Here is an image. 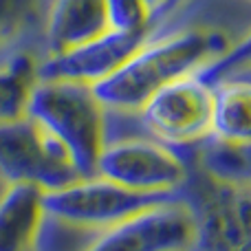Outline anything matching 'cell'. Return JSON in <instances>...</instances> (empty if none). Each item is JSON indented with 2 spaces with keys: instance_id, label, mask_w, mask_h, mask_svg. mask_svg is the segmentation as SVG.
I'll return each mask as SVG.
<instances>
[{
  "instance_id": "obj_1",
  "label": "cell",
  "mask_w": 251,
  "mask_h": 251,
  "mask_svg": "<svg viewBox=\"0 0 251 251\" xmlns=\"http://www.w3.org/2000/svg\"><path fill=\"white\" fill-rule=\"evenodd\" d=\"M229 51V38L216 29H185L159 40L148 38L93 91L110 115H134L156 91L174 79L207 71Z\"/></svg>"
},
{
  "instance_id": "obj_2",
  "label": "cell",
  "mask_w": 251,
  "mask_h": 251,
  "mask_svg": "<svg viewBox=\"0 0 251 251\" xmlns=\"http://www.w3.org/2000/svg\"><path fill=\"white\" fill-rule=\"evenodd\" d=\"M26 115L57 139L79 176H93L110 132V113L93 86L71 79H40L29 97Z\"/></svg>"
},
{
  "instance_id": "obj_3",
  "label": "cell",
  "mask_w": 251,
  "mask_h": 251,
  "mask_svg": "<svg viewBox=\"0 0 251 251\" xmlns=\"http://www.w3.org/2000/svg\"><path fill=\"white\" fill-rule=\"evenodd\" d=\"M183 190L190 192L181 199L192 209L196 225L192 251H249V185L212 178L190 159Z\"/></svg>"
},
{
  "instance_id": "obj_4",
  "label": "cell",
  "mask_w": 251,
  "mask_h": 251,
  "mask_svg": "<svg viewBox=\"0 0 251 251\" xmlns=\"http://www.w3.org/2000/svg\"><path fill=\"white\" fill-rule=\"evenodd\" d=\"M95 174L146 194H178L190 174V148L176 150L150 134L108 137Z\"/></svg>"
},
{
  "instance_id": "obj_5",
  "label": "cell",
  "mask_w": 251,
  "mask_h": 251,
  "mask_svg": "<svg viewBox=\"0 0 251 251\" xmlns=\"http://www.w3.org/2000/svg\"><path fill=\"white\" fill-rule=\"evenodd\" d=\"M156 141L187 150L212 132V79L205 71L174 79L134 113Z\"/></svg>"
},
{
  "instance_id": "obj_6",
  "label": "cell",
  "mask_w": 251,
  "mask_h": 251,
  "mask_svg": "<svg viewBox=\"0 0 251 251\" xmlns=\"http://www.w3.org/2000/svg\"><path fill=\"white\" fill-rule=\"evenodd\" d=\"M0 178L53 192L73 183L79 174L57 139L25 115L0 126Z\"/></svg>"
},
{
  "instance_id": "obj_7",
  "label": "cell",
  "mask_w": 251,
  "mask_h": 251,
  "mask_svg": "<svg viewBox=\"0 0 251 251\" xmlns=\"http://www.w3.org/2000/svg\"><path fill=\"white\" fill-rule=\"evenodd\" d=\"M178 194H146L128 190L104 176H79L53 192H44L47 216L71 227L106 229L141 209Z\"/></svg>"
},
{
  "instance_id": "obj_8",
  "label": "cell",
  "mask_w": 251,
  "mask_h": 251,
  "mask_svg": "<svg viewBox=\"0 0 251 251\" xmlns=\"http://www.w3.org/2000/svg\"><path fill=\"white\" fill-rule=\"evenodd\" d=\"M194 238L192 209L172 196L106 227L84 251H192Z\"/></svg>"
},
{
  "instance_id": "obj_9",
  "label": "cell",
  "mask_w": 251,
  "mask_h": 251,
  "mask_svg": "<svg viewBox=\"0 0 251 251\" xmlns=\"http://www.w3.org/2000/svg\"><path fill=\"white\" fill-rule=\"evenodd\" d=\"M150 29H108L84 44H77V47L60 53H51L44 62H38V77L71 79V82L95 86L108 75H113L150 38Z\"/></svg>"
},
{
  "instance_id": "obj_10",
  "label": "cell",
  "mask_w": 251,
  "mask_h": 251,
  "mask_svg": "<svg viewBox=\"0 0 251 251\" xmlns=\"http://www.w3.org/2000/svg\"><path fill=\"white\" fill-rule=\"evenodd\" d=\"M47 218L40 187L7 183L0 194V251H33Z\"/></svg>"
},
{
  "instance_id": "obj_11",
  "label": "cell",
  "mask_w": 251,
  "mask_h": 251,
  "mask_svg": "<svg viewBox=\"0 0 251 251\" xmlns=\"http://www.w3.org/2000/svg\"><path fill=\"white\" fill-rule=\"evenodd\" d=\"M108 29L104 0H53L47 20L49 53L73 49Z\"/></svg>"
},
{
  "instance_id": "obj_12",
  "label": "cell",
  "mask_w": 251,
  "mask_h": 251,
  "mask_svg": "<svg viewBox=\"0 0 251 251\" xmlns=\"http://www.w3.org/2000/svg\"><path fill=\"white\" fill-rule=\"evenodd\" d=\"M212 137L249 143L251 139V86L247 75L212 82Z\"/></svg>"
},
{
  "instance_id": "obj_13",
  "label": "cell",
  "mask_w": 251,
  "mask_h": 251,
  "mask_svg": "<svg viewBox=\"0 0 251 251\" xmlns=\"http://www.w3.org/2000/svg\"><path fill=\"white\" fill-rule=\"evenodd\" d=\"M190 159L212 178L236 185H249V143L225 141L209 134L207 139L190 148Z\"/></svg>"
},
{
  "instance_id": "obj_14",
  "label": "cell",
  "mask_w": 251,
  "mask_h": 251,
  "mask_svg": "<svg viewBox=\"0 0 251 251\" xmlns=\"http://www.w3.org/2000/svg\"><path fill=\"white\" fill-rule=\"evenodd\" d=\"M35 84L38 60L31 53H16L0 64V126L25 117Z\"/></svg>"
},
{
  "instance_id": "obj_15",
  "label": "cell",
  "mask_w": 251,
  "mask_h": 251,
  "mask_svg": "<svg viewBox=\"0 0 251 251\" xmlns=\"http://www.w3.org/2000/svg\"><path fill=\"white\" fill-rule=\"evenodd\" d=\"M40 11V0H0V51L31 29Z\"/></svg>"
},
{
  "instance_id": "obj_16",
  "label": "cell",
  "mask_w": 251,
  "mask_h": 251,
  "mask_svg": "<svg viewBox=\"0 0 251 251\" xmlns=\"http://www.w3.org/2000/svg\"><path fill=\"white\" fill-rule=\"evenodd\" d=\"M108 26L117 31H139L152 26V11L146 0H104Z\"/></svg>"
},
{
  "instance_id": "obj_17",
  "label": "cell",
  "mask_w": 251,
  "mask_h": 251,
  "mask_svg": "<svg viewBox=\"0 0 251 251\" xmlns=\"http://www.w3.org/2000/svg\"><path fill=\"white\" fill-rule=\"evenodd\" d=\"M170 0H146V4H148V9H150L152 13L154 11H159L161 7H163V4H168Z\"/></svg>"
}]
</instances>
